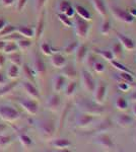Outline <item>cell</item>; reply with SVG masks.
Returning <instances> with one entry per match:
<instances>
[{"label":"cell","instance_id":"51","mask_svg":"<svg viewBox=\"0 0 136 152\" xmlns=\"http://www.w3.org/2000/svg\"><path fill=\"white\" fill-rule=\"evenodd\" d=\"M28 0H16V8L18 11H21L24 8V6L26 5Z\"/></svg>","mask_w":136,"mask_h":152},{"label":"cell","instance_id":"45","mask_svg":"<svg viewBox=\"0 0 136 152\" xmlns=\"http://www.w3.org/2000/svg\"><path fill=\"white\" fill-rule=\"evenodd\" d=\"M119 77L121 78V79L123 80V81L127 82V83H132L133 80H134V75H132L131 73H128V72H121L119 74Z\"/></svg>","mask_w":136,"mask_h":152},{"label":"cell","instance_id":"56","mask_svg":"<svg viewBox=\"0 0 136 152\" xmlns=\"http://www.w3.org/2000/svg\"><path fill=\"white\" fill-rule=\"evenodd\" d=\"M7 24V21L5 20L4 18H0V31H1L2 28H4Z\"/></svg>","mask_w":136,"mask_h":152},{"label":"cell","instance_id":"55","mask_svg":"<svg viewBox=\"0 0 136 152\" xmlns=\"http://www.w3.org/2000/svg\"><path fill=\"white\" fill-rule=\"evenodd\" d=\"M128 12H129V13L134 18H136V8H135V7H129V8H128Z\"/></svg>","mask_w":136,"mask_h":152},{"label":"cell","instance_id":"33","mask_svg":"<svg viewBox=\"0 0 136 152\" xmlns=\"http://www.w3.org/2000/svg\"><path fill=\"white\" fill-rule=\"evenodd\" d=\"M76 91V82L75 81H70L68 84L65 85V88H64V92H65V95L68 97L73 96L74 94Z\"/></svg>","mask_w":136,"mask_h":152},{"label":"cell","instance_id":"14","mask_svg":"<svg viewBox=\"0 0 136 152\" xmlns=\"http://www.w3.org/2000/svg\"><path fill=\"white\" fill-rule=\"evenodd\" d=\"M50 62H51L52 66L57 68V69H61V68H63L64 66L67 64V61H66L65 57L60 53L52 54Z\"/></svg>","mask_w":136,"mask_h":152},{"label":"cell","instance_id":"35","mask_svg":"<svg viewBox=\"0 0 136 152\" xmlns=\"http://www.w3.org/2000/svg\"><path fill=\"white\" fill-rule=\"evenodd\" d=\"M110 62H111V65H112L114 68H116V69L120 70L121 72H128V73H131V74L134 75L135 77H136V74H135V73H133L130 69H128V68L126 67L125 65L121 64L120 62H118V61H116V60H112V61H110Z\"/></svg>","mask_w":136,"mask_h":152},{"label":"cell","instance_id":"62","mask_svg":"<svg viewBox=\"0 0 136 152\" xmlns=\"http://www.w3.org/2000/svg\"><path fill=\"white\" fill-rule=\"evenodd\" d=\"M134 140H135V143H136V134H135V138H134Z\"/></svg>","mask_w":136,"mask_h":152},{"label":"cell","instance_id":"61","mask_svg":"<svg viewBox=\"0 0 136 152\" xmlns=\"http://www.w3.org/2000/svg\"><path fill=\"white\" fill-rule=\"evenodd\" d=\"M132 113H133V115L136 117V104L133 105V107H132Z\"/></svg>","mask_w":136,"mask_h":152},{"label":"cell","instance_id":"31","mask_svg":"<svg viewBox=\"0 0 136 152\" xmlns=\"http://www.w3.org/2000/svg\"><path fill=\"white\" fill-rule=\"evenodd\" d=\"M18 140L21 143V145L24 147H26V148H29V147L33 146V140H32V138L29 135H26L24 133H21L18 135Z\"/></svg>","mask_w":136,"mask_h":152},{"label":"cell","instance_id":"39","mask_svg":"<svg viewBox=\"0 0 136 152\" xmlns=\"http://www.w3.org/2000/svg\"><path fill=\"white\" fill-rule=\"evenodd\" d=\"M12 143V138L9 135L0 134V148H6Z\"/></svg>","mask_w":136,"mask_h":152},{"label":"cell","instance_id":"49","mask_svg":"<svg viewBox=\"0 0 136 152\" xmlns=\"http://www.w3.org/2000/svg\"><path fill=\"white\" fill-rule=\"evenodd\" d=\"M47 0H35V8L37 11H41L42 8L45 6Z\"/></svg>","mask_w":136,"mask_h":152},{"label":"cell","instance_id":"17","mask_svg":"<svg viewBox=\"0 0 136 152\" xmlns=\"http://www.w3.org/2000/svg\"><path fill=\"white\" fill-rule=\"evenodd\" d=\"M91 3H93L96 12L102 18H108V8L106 6V3L104 2V0H91Z\"/></svg>","mask_w":136,"mask_h":152},{"label":"cell","instance_id":"42","mask_svg":"<svg viewBox=\"0 0 136 152\" xmlns=\"http://www.w3.org/2000/svg\"><path fill=\"white\" fill-rule=\"evenodd\" d=\"M57 16H58V19L62 23L63 26H67V28H71V26H73L72 21L70 20V18H68V16L65 15L64 13H60V12H59V13L57 14Z\"/></svg>","mask_w":136,"mask_h":152},{"label":"cell","instance_id":"44","mask_svg":"<svg viewBox=\"0 0 136 152\" xmlns=\"http://www.w3.org/2000/svg\"><path fill=\"white\" fill-rule=\"evenodd\" d=\"M41 52L46 56H51L53 54V49L48 43H43L41 45Z\"/></svg>","mask_w":136,"mask_h":152},{"label":"cell","instance_id":"8","mask_svg":"<svg viewBox=\"0 0 136 152\" xmlns=\"http://www.w3.org/2000/svg\"><path fill=\"white\" fill-rule=\"evenodd\" d=\"M80 81L82 88L87 92H93L96 88V81L93 78V76L87 70L80 71Z\"/></svg>","mask_w":136,"mask_h":152},{"label":"cell","instance_id":"22","mask_svg":"<svg viewBox=\"0 0 136 152\" xmlns=\"http://www.w3.org/2000/svg\"><path fill=\"white\" fill-rule=\"evenodd\" d=\"M61 69H62V75L66 79L68 78V79H70V80H74L76 78V76H77V72H76L75 68L70 64H68V65L66 64L63 68H61Z\"/></svg>","mask_w":136,"mask_h":152},{"label":"cell","instance_id":"43","mask_svg":"<svg viewBox=\"0 0 136 152\" xmlns=\"http://www.w3.org/2000/svg\"><path fill=\"white\" fill-rule=\"evenodd\" d=\"M21 38H24V37H21L18 33H17V31H14V33H12V34H10V35H8L6 37H3V38H1V39L5 42H16Z\"/></svg>","mask_w":136,"mask_h":152},{"label":"cell","instance_id":"46","mask_svg":"<svg viewBox=\"0 0 136 152\" xmlns=\"http://www.w3.org/2000/svg\"><path fill=\"white\" fill-rule=\"evenodd\" d=\"M71 6L70 2L69 1H66V0H63V1H61L60 3H59L58 5V10L60 13H65L66 10L69 8V7Z\"/></svg>","mask_w":136,"mask_h":152},{"label":"cell","instance_id":"28","mask_svg":"<svg viewBox=\"0 0 136 152\" xmlns=\"http://www.w3.org/2000/svg\"><path fill=\"white\" fill-rule=\"evenodd\" d=\"M123 50H124V48L122 47V45H121L119 42H116L115 44H113L112 49H111L114 57L117 58V59H120L123 57V53H124Z\"/></svg>","mask_w":136,"mask_h":152},{"label":"cell","instance_id":"27","mask_svg":"<svg viewBox=\"0 0 136 152\" xmlns=\"http://www.w3.org/2000/svg\"><path fill=\"white\" fill-rule=\"evenodd\" d=\"M24 75H26V78L29 80V81L31 82H35V80H36V72H35V70L33 69V67H31V66H29L28 64L24 65Z\"/></svg>","mask_w":136,"mask_h":152},{"label":"cell","instance_id":"4","mask_svg":"<svg viewBox=\"0 0 136 152\" xmlns=\"http://www.w3.org/2000/svg\"><path fill=\"white\" fill-rule=\"evenodd\" d=\"M74 26V31H75V35L78 37L79 39H86L90 34V24H88L87 20L79 18V16H75L73 21Z\"/></svg>","mask_w":136,"mask_h":152},{"label":"cell","instance_id":"60","mask_svg":"<svg viewBox=\"0 0 136 152\" xmlns=\"http://www.w3.org/2000/svg\"><path fill=\"white\" fill-rule=\"evenodd\" d=\"M130 99L132 100V102H136V91L130 95Z\"/></svg>","mask_w":136,"mask_h":152},{"label":"cell","instance_id":"29","mask_svg":"<svg viewBox=\"0 0 136 152\" xmlns=\"http://www.w3.org/2000/svg\"><path fill=\"white\" fill-rule=\"evenodd\" d=\"M16 45H17V48H18V50L21 51H26L28 49L31 48L32 46V42L29 41V39H26V38H21L19 39L18 41L15 42Z\"/></svg>","mask_w":136,"mask_h":152},{"label":"cell","instance_id":"19","mask_svg":"<svg viewBox=\"0 0 136 152\" xmlns=\"http://www.w3.org/2000/svg\"><path fill=\"white\" fill-rule=\"evenodd\" d=\"M51 145L56 149H60V150H63V149H68L72 146V143H71L70 140L66 138H58L55 139L51 142Z\"/></svg>","mask_w":136,"mask_h":152},{"label":"cell","instance_id":"11","mask_svg":"<svg viewBox=\"0 0 136 152\" xmlns=\"http://www.w3.org/2000/svg\"><path fill=\"white\" fill-rule=\"evenodd\" d=\"M117 38H118V42L122 45V47L127 51H133L136 48V44L135 42L132 40L131 38H129L128 36L123 35L121 33H117Z\"/></svg>","mask_w":136,"mask_h":152},{"label":"cell","instance_id":"34","mask_svg":"<svg viewBox=\"0 0 136 152\" xmlns=\"http://www.w3.org/2000/svg\"><path fill=\"white\" fill-rule=\"evenodd\" d=\"M95 53L100 55L103 59H105V60H107V61H112L115 59L111 50H98V49H96Z\"/></svg>","mask_w":136,"mask_h":152},{"label":"cell","instance_id":"26","mask_svg":"<svg viewBox=\"0 0 136 152\" xmlns=\"http://www.w3.org/2000/svg\"><path fill=\"white\" fill-rule=\"evenodd\" d=\"M19 76V66L15 64H11L9 68L7 69V78L11 80L16 79Z\"/></svg>","mask_w":136,"mask_h":152},{"label":"cell","instance_id":"9","mask_svg":"<svg viewBox=\"0 0 136 152\" xmlns=\"http://www.w3.org/2000/svg\"><path fill=\"white\" fill-rule=\"evenodd\" d=\"M107 90L108 86L106 82L101 81L99 82L98 85H96V88L93 90V99H95L96 104H103L105 102L106 96H107Z\"/></svg>","mask_w":136,"mask_h":152},{"label":"cell","instance_id":"48","mask_svg":"<svg viewBox=\"0 0 136 152\" xmlns=\"http://www.w3.org/2000/svg\"><path fill=\"white\" fill-rule=\"evenodd\" d=\"M93 68L96 73H99V74H101V73H103L104 71H105V65L101 62H98V61L95 63V65H93Z\"/></svg>","mask_w":136,"mask_h":152},{"label":"cell","instance_id":"59","mask_svg":"<svg viewBox=\"0 0 136 152\" xmlns=\"http://www.w3.org/2000/svg\"><path fill=\"white\" fill-rule=\"evenodd\" d=\"M7 129V126L5 124H0V134L2 133V132H5Z\"/></svg>","mask_w":136,"mask_h":152},{"label":"cell","instance_id":"18","mask_svg":"<svg viewBox=\"0 0 136 152\" xmlns=\"http://www.w3.org/2000/svg\"><path fill=\"white\" fill-rule=\"evenodd\" d=\"M44 28H45V11L41 13L40 18L38 19V23H37L36 28H35V37L37 40H40L44 33Z\"/></svg>","mask_w":136,"mask_h":152},{"label":"cell","instance_id":"7","mask_svg":"<svg viewBox=\"0 0 136 152\" xmlns=\"http://www.w3.org/2000/svg\"><path fill=\"white\" fill-rule=\"evenodd\" d=\"M17 104L26 111L28 114L35 116L38 114L39 111V104L36 99H17Z\"/></svg>","mask_w":136,"mask_h":152},{"label":"cell","instance_id":"57","mask_svg":"<svg viewBox=\"0 0 136 152\" xmlns=\"http://www.w3.org/2000/svg\"><path fill=\"white\" fill-rule=\"evenodd\" d=\"M5 63V57H4L3 54H0V67L2 68V66Z\"/></svg>","mask_w":136,"mask_h":152},{"label":"cell","instance_id":"63","mask_svg":"<svg viewBox=\"0 0 136 152\" xmlns=\"http://www.w3.org/2000/svg\"><path fill=\"white\" fill-rule=\"evenodd\" d=\"M135 2H136V0H135Z\"/></svg>","mask_w":136,"mask_h":152},{"label":"cell","instance_id":"37","mask_svg":"<svg viewBox=\"0 0 136 152\" xmlns=\"http://www.w3.org/2000/svg\"><path fill=\"white\" fill-rule=\"evenodd\" d=\"M17 51H18V48H17V45H16L15 42H6V45L3 49L4 54L8 55V54L17 52Z\"/></svg>","mask_w":136,"mask_h":152},{"label":"cell","instance_id":"36","mask_svg":"<svg viewBox=\"0 0 136 152\" xmlns=\"http://www.w3.org/2000/svg\"><path fill=\"white\" fill-rule=\"evenodd\" d=\"M128 107H129V102L125 97L120 96L116 100V107L120 111H125V110L128 109Z\"/></svg>","mask_w":136,"mask_h":152},{"label":"cell","instance_id":"54","mask_svg":"<svg viewBox=\"0 0 136 152\" xmlns=\"http://www.w3.org/2000/svg\"><path fill=\"white\" fill-rule=\"evenodd\" d=\"M7 82H8V78H7V76L4 75L3 73L0 72V86L6 84Z\"/></svg>","mask_w":136,"mask_h":152},{"label":"cell","instance_id":"40","mask_svg":"<svg viewBox=\"0 0 136 152\" xmlns=\"http://www.w3.org/2000/svg\"><path fill=\"white\" fill-rule=\"evenodd\" d=\"M14 31H16V28L14 26H12V24H8L7 23L5 26H4L3 28L0 31V39L3 38V37H6L8 35H10V34L14 33Z\"/></svg>","mask_w":136,"mask_h":152},{"label":"cell","instance_id":"16","mask_svg":"<svg viewBox=\"0 0 136 152\" xmlns=\"http://www.w3.org/2000/svg\"><path fill=\"white\" fill-rule=\"evenodd\" d=\"M133 123H134L133 118L127 114H120L119 116L116 118V124L120 127H123V128L130 127Z\"/></svg>","mask_w":136,"mask_h":152},{"label":"cell","instance_id":"12","mask_svg":"<svg viewBox=\"0 0 136 152\" xmlns=\"http://www.w3.org/2000/svg\"><path fill=\"white\" fill-rule=\"evenodd\" d=\"M23 87H24V91L26 92V94H28L29 96H31L33 99H36V100L40 99V97H41L40 92H39L38 88L33 84V82L29 81V80L28 81H24L23 82Z\"/></svg>","mask_w":136,"mask_h":152},{"label":"cell","instance_id":"23","mask_svg":"<svg viewBox=\"0 0 136 152\" xmlns=\"http://www.w3.org/2000/svg\"><path fill=\"white\" fill-rule=\"evenodd\" d=\"M16 31L21 37L26 38V39H32L35 37V28H31V26H18V28H16Z\"/></svg>","mask_w":136,"mask_h":152},{"label":"cell","instance_id":"30","mask_svg":"<svg viewBox=\"0 0 136 152\" xmlns=\"http://www.w3.org/2000/svg\"><path fill=\"white\" fill-rule=\"evenodd\" d=\"M111 28H112V23H111V20L108 18H104L102 24H101L100 31L102 33V35L107 36L108 34L111 31Z\"/></svg>","mask_w":136,"mask_h":152},{"label":"cell","instance_id":"52","mask_svg":"<svg viewBox=\"0 0 136 152\" xmlns=\"http://www.w3.org/2000/svg\"><path fill=\"white\" fill-rule=\"evenodd\" d=\"M16 3V0H1V4L5 7H10Z\"/></svg>","mask_w":136,"mask_h":152},{"label":"cell","instance_id":"5","mask_svg":"<svg viewBox=\"0 0 136 152\" xmlns=\"http://www.w3.org/2000/svg\"><path fill=\"white\" fill-rule=\"evenodd\" d=\"M110 10L111 13L113 14V16L116 19H118L119 21H122V23H132L134 21V18L128 12V10L126 9L121 8L119 6L116 5H111L110 6Z\"/></svg>","mask_w":136,"mask_h":152},{"label":"cell","instance_id":"50","mask_svg":"<svg viewBox=\"0 0 136 152\" xmlns=\"http://www.w3.org/2000/svg\"><path fill=\"white\" fill-rule=\"evenodd\" d=\"M118 88H119V90H121V91L127 92L128 90H129V88H130V85H129V83H127L125 81H122V82H120L119 84H118Z\"/></svg>","mask_w":136,"mask_h":152},{"label":"cell","instance_id":"20","mask_svg":"<svg viewBox=\"0 0 136 152\" xmlns=\"http://www.w3.org/2000/svg\"><path fill=\"white\" fill-rule=\"evenodd\" d=\"M88 54V48L87 46L85 45V44H81V45H78L77 49L75 51V58L76 61L78 63H82L83 61L85 60L86 56Z\"/></svg>","mask_w":136,"mask_h":152},{"label":"cell","instance_id":"15","mask_svg":"<svg viewBox=\"0 0 136 152\" xmlns=\"http://www.w3.org/2000/svg\"><path fill=\"white\" fill-rule=\"evenodd\" d=\"M33 69L35 70L36 74H38V75H44L46 73V65L39 55H36L34 58Z\"/></svg>","mask_w":136,"mask_h":152},{"label":"cell","instance_id":"58","mask_svg":"<svg viewBox=\"0 0 136 152\" xmlns=\"http://www.w3.org/2000/svg\"><path fill=\"white\" fill-rule=\"evenodd\" d=\"M5 45H6V42L3 41L2 39H0V51L3 52V49H4V47H5Z\"/></svg>","mask_w":136,"mask_h":152},{"label":"cell","instance_id":"13","mask_svg":"<svg viewBox=\"0 0 136 152\" xmlns=\"http://www.w3.org/2000/svg\"><path fill=\"white\" fill-rule=\"evenodd\" d=\"M46 105H47V109L51 112H57L59 111L61 107V99L58 94H52L50 96L48 97L47 99V102H46Z\"/></svg>","mask_w":136,"mask_h":152},{"label":"cell","instance_id":"38","mask_svg":"<svg viewBox=\"0 0 136 152\" xmlns=\"http://www.w3.org/2000/svg\"><path fill=\"white\" fill-rule=\"evenodd\" d=\"M78 45H79V44H78L77 41L71 42V43H69L67 46H65V47H64V49H63L64 53H65L66 55H71V54L75 53V51H76V49H77Z\"/></svg>","mask_w":136,"mask_h":152},{"label":"cell","instance_id":"21","mask_svg":"<svg viewBox=\"0 0 136 152\" xmlns=\"http://www.w3.org/2000/svg\"><path fill=\"white\" fill-rule=\"evenodd\" d=\"M66 85V78L61 74V75H57L53 80V89L55 92H60L65 88Z\"/></svg>","mask_w":136,"mask_h":152},{"label":"cell","instance_id":"3","mask_svg":"<svg viewBox=\"0 0 136 152\" xmlns=\"http://www.w3.org/2000/svg\"><path fill=\"white\" fill-rule=\"evenodd\" d=\"M19 118L21 115L18 111H16V109H14L13 107L8 104H0V119L2 121L12 123L18 120Z\"/></svg>","mask_w":136,"mask_h":152},{"label":"cell","instance_id":"6","mask_svg":"<svg viewBox=\"0 0 136 152\" xmlns=\"http://www.w3.org/2000/svg\"><path fill=\"white\" fill-rule=\"evenodd\" d=\"M96 144H98L103 150L105 151H113L116 149V144L112 137L109 136L106 133H100L96 137Z\"/></svg>","mask_w":136,"mask_h":152},{"label":"cell","instance_id":"2","mask_svg":"<svg viewBox=\"0 0 136 152\" xmlns=\"http://www.w3.org/2000/svg\"><path fill=\"white\" fill-rule=\"evenodd\" d=\"M39 133L44 139H51L55 135L56 132V123L53 120L45 119L38 123Z\"/></svg>","mask_w":136,"mask_h":152},{"label":"cell","instance_id":"53","mask_svg":"<svg viewBox=\"0 0 136 152\" xmlns=\"http://www.w3.org/2000/svg\"><path fill=\"white\" fill-rule=\"evenodd\" d=\"M64 14H65V15H67L68 18H73L74 14H75V10H74V7H73L72 5H71V6L67 9V10H66V12H65Z\"/></svg>","mask_w":136,"mask_h":152},{"label":"cell","instance_id":"24","mask_svg":"<svg viewBox=\"0 0 136 152\" xmlns=\"http://www.w3.org/2000/svg\"><path fill=\"white\" fill-rule=\"evenodd\" d=\"M74 10H75V12L77 13V15L79 16V18L85 19V20H87V21L91 20V15H90V11H88L85 6L76 4V5L74 6Z\"/></svg>","mask_w":136,"mask_h":152},{"label":"cell","instance_id":"64","mask_svg":"<svg viewBox=\"0 0 136 152\" xmlns=\"http://www.w3.org/2000/svg\"><path fill=\"white\" fill-rule=\"evenodd\" d=\"M0 68H1V67H0Z\"/></svg>","mask_w":136,"mask_h":152},{"label":"cell","instance_id":"32","mask_svg":"<svg viewBox=\"0 0 136 152\" xmlns=\"http://www.w3.org/2000/svg\"><path fill=\"white\" fill-rule=\"evenodd\" d=\"M113 127V124L111 121H109V120H106V121L102 122V123L98 124V126L96 127L95 130L96 132H99V133H104V132H106L107 130L111 129Z\"/></svg>","mask_w":136,"mask_h":152},{"label":"cell","instance_id":"47","mask_svg":"<svg viewBox=\"0 0 136 152\" xmlns=\"http://www.w3.org/2000/svg\"><path fill=\"white\" fill-rule=\"evenodd\" d=\"M85 61L86 65H87L88 67H93L95 63L96 62V59L95 58V56H93L91 54H87V56H86Z\"/></svg>","mask_w":136,"mask_h":152},{"label":"cell","instance_id":"1","mask_svg":"<svg viewBox=\"0 0 136 152\" xmlns=\"http://www.w3.org/2000/svg\"><path fill=\"white\" fill-rule=\"evenodd\" d=\"M76 105L80 110L81 113H85V114H90L93 116H100L103 115L106 112V109L102 104H96V102H91V100L85 99V97H81L78 99L76 102Z\"/></svg>","mask_w":136,"mask_h":152},{"label":"cell","instance_id":"10","mask_svg":"<svg viewBox=\"0 0 136 152\" xmlns=\"http://www.w3.org/2000/svg\"><path fill=\"white\" fill-rule=\"evenodd\" d=\"M96 120V116H93V115L90 114H85V113H82V114L78 115L75 119V124L77 127L79 128H86L90 125H91Z\"/></svg>","mask_w":136,"mask_h":152},{"label":"cell","instance_id":"25","mask_svg":"<svg viewBox=\"0 0 136 152\" xmlns=\"http://www.w3.org/2000/svg\"><path fill=\"white\" fill-rule=\"evenodd\" d=\"M17 84H18V82L13 80V81H11L10 83L7 82L6 84L2 85L1 88H0V96H3V95L10 94L12 90L17 86Z\"/></svg>","mask_w":136,"mask_h":152},{"label":"cell","instance_id":"41","mask_svg":"<svg viewBox=\"0 0 136 152\" xmlns=\"http://www.w3.org/2000/svg\"><path fill=\"white\" fill-rule=\"evenodd\" d=\"M8 59L12 64H15L17 66H19V67L21 66V56L18 52L8 54Z\"/></svg>","mask_w":136,"mask_h":152}]
</instances>
